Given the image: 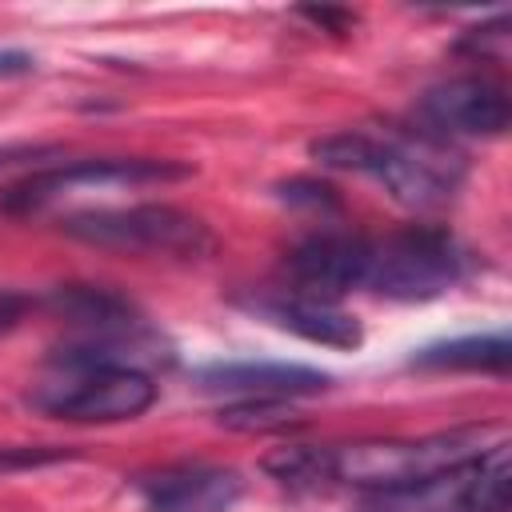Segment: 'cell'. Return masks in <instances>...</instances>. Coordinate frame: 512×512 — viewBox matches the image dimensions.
<instances>
[{
  "label": "cell",
  "instance_id": "obj_5",
  "mask_svg": "<svg viewBox=\"0 0 512 512\" xmlns=\"http://www.w3.org/2000/svg\"><path fill=\"white\" fill-rule=\"evenodd\" d=\"M472 268L468 248L444 228H404L368 248L364 288L388 300H436Z\"/></svg>",
  "mask_w": 512,
  "mask_h": 512
},
{
  "label": "cell",
  "instance_id": "obj_17",
  "mask_svg": "<svg viewBox=\"0 0 512 512\" xmlns=\"http://www.w3.org/2000/svg\"><path fill=\"white\" fill-rule=\"evenodd\" d=\"M40 156H52V148H40V144H4L0 148V172L12 168V164H24V160H40Z\"/></svg>",
  "mask_w": 512,
  "mask_h": 512
},
{
  "label": "cell",
  "instance_id": "obj_12",
  "mask_svg": "<svg viewBox=\"0 0 512 512\" xmlns=\"http://www.w3.org/2000/svg\"><path fill=\"white\" fill-rule=\"evenodd\" d=\"M136 492L148 512H228L240 500L244 480L232 468L176 464V468L140 476Z\"/></svg>",
  "mask_w": 512,
  "mask_h": 512
},
{
  "label": "cell",
  "instance_id": "obj_2",
  "mask_svg": "<svg viewBox=\"0 0 512 512\" xmlns=\"http://www.w3.org/2000/svg\"><path fill=\"white\" fill-rule=\"evenodd\" d=\"M312 156L324 168L356 172L380 184L396 204L404 208H440L452 200L464 164L448 148L432 140H408V136H372V132H332L312 140Z\"/></svg>",
  "mask_w": 512,
  "mask_h": 512
},
{
  "label": "cell",
  "instance_id": "obj_20",
  "mask_svg": "<svg viewBox=\"0 0 512 512\" xmlns=\"http://www.w3.org/2000/svg\"><path fill=\"white\" fill-rule=\"evenodd\" d=\"M20 312H24V300L20 296H0V332L12 328L20 320Z\"/></svg>",
  "mask_w": 512,
  "mask_h": 512
},
{
  "label": "cell",
  "instance_id": "obj_18",
  "mask_svg": "<svg viewBox=\"0 0 512 512\" xmlns=\"http://www.w3.org/2000/svg\"><path fill=\"white\" fill-rule=\"evenodd\" d=\"M308 20H316V24H324V28H332V32H344L356 16L352 12H336V8H300Z\"/></svg>",
  "mask_w": 512,
  "mask_h": 512
},
{
  "label": "cell",
  "instance_id": "obj_16",
  "mask_svg": "<svg viewBox=\"0 0 512 512\" xmlns=\"http://www.w3.org/2000/svg\"><path fill=\"white\" fill-rule=\"evenodd\" d=\"M52 460H68V452L64 448H0V472L32 468V464H52Z\"/></svg>",
  "mask_w": 512,
  "mask_h": 512
},
{
  "label": "cell",
  "instance_id": "obj_19",
  "mask_svg": "<svg viewBox=\"0 0 512 512\" xmlns=\"http://www.w3.org/2000/svg\"><path fill=\"white\" fill-rule=\"evenodd\" d=\"M32 68H36V60L28 52H20V48H4L0 52V76H24Z\"/></svg>",
  "mask_w": 512,
  "mask_h": 512
},
{
  "label": "cell",
  "instance_id": "obj_15",
  "mask_svg": "<svg viewBox=\"0 0 512 512\" xmlns=\"http://www.w3.org/2000/svg\"><path fill=\"white\" fill-rule=\"evenodd\" d=\"M216 420L232 432H272V428H292L296 412L292 400H232L216 412Z\"/></svg>",
  "mask_w": 512,
  "mask_h": 512
},
{
  "label": "cell",
  "instance_id": "obj_7",
  "mask_svg": "<svg viewBox=\"0 0 512 512\" xmlns=\"http://www.w3.org/2000/svg\"><path fill=\"white\" fill-rule=\"evenodd\" d=\"M192 168L176 160H68L56 168H40L12 188L0 192L4 212H40L44 204L76 192V188H116V184H168V180H188Z\"/></svg>",
  "mask_w": 512,
  "mask_h": 512
},
{
  "label": "cell",
  "instance_id": "obj_6",
  "mask_svg": "<svg viewBox=\"0 0 512 512\" xmlns=\"http://www.w3.org/2000/svg\"><path fill=\"white\" fill-rule=\"evenodd\" d=\"M512 504V448L500 440L480 460L440 472L400 492H372L368 512H508Z\"/></svg>",
  "mask_w": 512,
  "mask_h": 512
},
{
  "label": "cell",
  "instance_id": "obj_3",
  "mask_svg": "<svg viewBox=\"0 0 512 512\" xmlns=\"http://www.w3.org/2000/svg\"><path fill=\"white\" fill-rule=\"evenodd\" d=\"M28 404L68 424H120L144 416L156 404V384L136 364L68 348L56 372L32 384Z\"/></svg>",
  "mask_w": 512,
  "mask_h": 512
},
{
  "label": "cell",
  "instance_id": "obj_14",
  "mask_svg": "<svg viewBox=\"0 0 512 512\" xmlns=\"http://www.w3.org/2000/svg\"><path fill=\"white\" fill-rule=\"evenodd\" d=\"M52 308H56L68 324L92 332V340H96V336H108V332H132V328H140L136 312H132L120 296H112V292H104V288H84V284L56 288V292H52Z\"/></svg>",
  "mask_w": 512,
  "mask_h": 512
},
{
  "label": "cell",
  "instance_id": "obj_4",
  "mask_svg": "<svg viewBox=\"0 0 512 512\" xmlns=\"http://www.w3.org/2000/svg\"><path fill=\"white\" fill-rule=\"evenodd\" d=\"M60 232L72 240L116 248V252H152L200 260L216 248L212 228L172 204H128V208H80L60 220Z\"/></svg>",
  "mask_w": 512,
  "mask_h": 512
},
{
  "label": "cell",
  "instance_id": "obj_1",
  "mask_svg": "<svg viewBox=\"0 0 512 512\" xmlns=\"http://www.w3.org/2000/svg\"><path fill=\"white\" fill-rule=\"evenodd\" d=\"M496 424H464L412 440H356V444H324V448H276L264 456V472L280 484H348L372 492H400L424 484L440 472L464 468L500 444Z\"/></svg>",
  "mask_w": 512,
  "mask_h": 512
},
{
  "label": "cell",
  "instance_id": "obj_10",
  "mask_svg": "<svg viewBox=\"0 0 512 512\" xmlns=\"http://www.w3.org/2000/svg\"><path fill=\"white\" fill-rule=\"evenodd\" d=\"M368 248H372V240H364V236H336V232L308 236L304 244H296L284 256V272L296 284V292L332 300L352 288H364Z\"/></svg>",
  "mask_w": 512,
  "mask_h": 512
},
{
  "label": "cell",
  "instance_id": "obj_13",
  "mask_svg": "<svg viewBox=\"0 0 512 512\" xmlns=\"http://www.w3.org/2000/svg\"><path fill=\"white\" fill-rule=\"evenodd\" d=\"M408 364L428 368V372H496V376H504L512 364V344L504 332L456 336V340H440V344L420 348Z\"/></svg>",
  "mask_w": 512,
  "mask_h": 512
},
{
  "label": "cell",
  "instance_id": "obj_11",
  "mask_svg": "<svg viewBox=\"0 0 512 512\" xmlns=\"http://www.w3.org/2000/svg\"><path fill=\"white\" fill-rule=\"evenodd\" d=\"M204 392L236 396V400H300L320 396L332 388V376L308 364H280V360H232L208 364L196 372Z\"/></svg>",
  "mask_w": 512,
  "mask_h": 512
},
{
  "label": "cell",
  "instance_id": "obj_9",
  "mask_svg": "<svg viewBox=\"0 0 512 512\" xmlns=\"http://www.w3.org/2000/svg\"><path fill=\"white\" fill-rule=\"evenodd\" d=\"M244 308L252 316H260L264 324L280 328V332H292L308 344H324V348H340V352H352L364 344V328L352 312H344L336 300H324V296H308V292H264V296H252L244 300Z\"/></svg>",
  "mask_w": 512,
  "mask_h": 512
},
{
  "label": "cell",
  "instance_id": "obj_8",
  "mask_svg": "<svg viewBox=\"0 0 512 512\" xmlns=\"http://www.w3.org/2000/svg\"><path fill=\"white\" fill-rule=\"evenodd\" d=\"M416 116L428 132L448 136H500L508 128V92L484 76H456L428 88L416 104Z\"/></svg>",
  "mask_w": 512,
  "mask_h": 512
}]
</instances>
